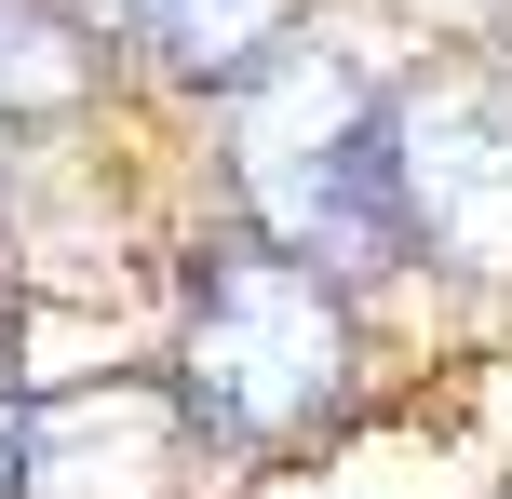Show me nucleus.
Masks as SVG:
<instances>
[{
	"mask_svg": "<svg viewBox=\"0 0 512 499\" xmlns=\"http://www.w3.org/2000/svg\"><path fill=\"white\" fill-rule=\"evenodd\" d=\"M0 499H27V365H14V311H0Z\"/></svg>",
	"mask_w": 512,
	"mask_h": 499,
	"instance_id": "7",
	"label": "nucleus"
},
{
	"mask_svg": "<svg viewBox=\"0 0 512 499\" xmlns=\"http://www.w3.org/2000/svg\"><path fill=\"white\" fill-rule=\"evenodd\" d=\"M216 432L189 419L176 378H108V392L27 405V499H162Z\"/></svg>",
	"mask_w": 512,
	"mask_h": 499,
	"instance_id": "4",
	"label": "nucleus"
},
{
	"mask_svg": "<svg viewBox=\"0 0 512 499\" xmlns=\"http://www.w3.org/2000/svg\"><path fill=\"white\" fill-rule=\"evenodd\" d=\"M122 27H135L176 81H243L283 27H310V0H135Z\"/></svg>",
	"mask_w": 512,
	"mask_h": 499,
	"instance_id": "6",
	"label": "nucleus"
},
{
	"mask_svg": "<svg viewBox=\"0 0 512 499\" xmlns=\"http://www.w3.org/2000/svg\"><path fill=\"white\" fill-rule=\"evenodd\" d=\"M391 216H405V257L512 284V68L499 54H432L391 81Z\"/></svg>",
	"mask_w": 512,
	"mask_h": 499,
	"instance_id": "3",
	"label": "nucleus"
},
{
	"mask_svg": "<svg viewBox=\"0 0 512 499\" xmlns=\"http://www.w3.org/2000/svg\"><path fill=\"white\" fill-rule=\"evenodd\" d=\"M230 189H243V230L324 257L337 284L405 257V216H391V81L351 41H324V27H283L230 81Z\"/></svg>",
	"mask_w": 512,
	"mask_h": 499,
	"instance_id": "1",
	"label": "nucleus"
},
{
	"mask_svg": "<svg viewBox=\"0 0 512 499\" xmlns=\"http://www.w3.org/2000/svg\"><path fill=\"white\" fill-rule=\"evenodd\" d=\"M351 378H364V338H351V297L324 257H297L270 230H216L189 257L176 392L216 446H310L351 405Z\"/></svg>",
	"mask_w": 512,
	"mask_h": 499,
	"instance_id": "2",
	"label": "nucleus"
},
{
	"mask_svg": "<svg viewBox=\"0 0 512 499\" xmlns=\"http://www.w3.org/2000/svg\"><path fill=\"white\" fill-rule=\"evenodd\" d=\"M108 81V41L95 14H68V0H0V135L27 122H81Z\"/></svg>",
	"mask_w": 512,
	"mask_h": 499,
	"instance_id": "5",
	"label": "nucleus"
},
{
	"mask_svg": "<svg viewBox=\"0 0 512 499\" xmlns=\"http://www.w3.org/2000/svg\"><path fill=\"white\" fill-rule=\"evenodd\" d=\"M472 14H486V27H499V41H512V0H472Z\"/></svg>",
	"mask_w": 512,
	"mask_h": 499,
	"instance_id": "8",
	"label": "nucleus"
}]
</instances>
